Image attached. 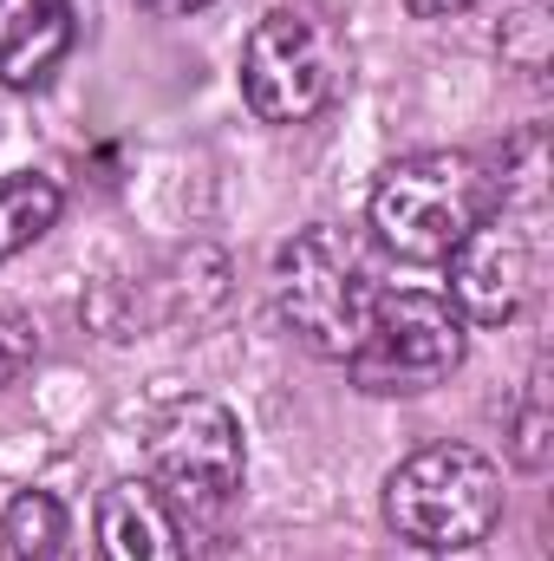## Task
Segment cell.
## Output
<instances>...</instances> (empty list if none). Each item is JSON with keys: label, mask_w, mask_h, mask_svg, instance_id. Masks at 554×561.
<instances>
[{"label": "cell", "mask_w": 554, "mask_h": 561, "mask_svg": "<svg viewBox=\"0 0 554 561\" xmlns=\"http://www.w3.org/2000/svg\"><path fill=\"white\" fill-rule=\"evenodd\" d=\"M489 209H503V190L470 150H417L372 183L366 222L399 262H450V249Z\"/></svg>", "instance_id": "obj_1"}, {"label": "cell", "mask_w": 554, "mask_h": 561, "mask_svg": "<svg viewBox=\"0 0 554 561\" xmlns=\"http://www.w3.org/2000/svg\"><path fill=\"white\" fill-rule=\"evenodd\" d=\"M275 313L307 353L346 366L379 313V280L366 249L333 222L300 229L275 255Z\"/></svg>", "instance_id": "obj_2"}, {"label": "cell", "mask_w": 554, "mask_h": 561, "mask_svg": "<svg viewBox=\"0 0 554 561\" xmlns=\"http://www.w3.org/2000/svg\"><path fill=\"white\" fill-rule=\"evenodd\" d=\"M385 523L424 556L476 549L503 523V470L470 444H424L385 477Z\"/></svg>", "instance_id": "obj_3"}, {"label": "cell", "mask_w": 554, "mask_h": 561, "mask_svg": "<svg viewBox=\"0 0 554 561\" xmlns=\"http://www.w3.org/2000/svg\"><path fill=\"white\" fill-rule=\"evenodd\" d=\"M346 85V39L307 7H275L242 46V99L262 125H307Z\"/></svg>", "instance_id": "obj_4"}, {"label": "cell", "mask_w": 554, "mask_h": 561, "mask_svg": "<svg viewBox=\"0 0 554 561\" xmlns=\"http://www.w3.org/2000/svg\"><path fill=\"white\" fill-rule=\"evenodd\" d=\"M143 450H150V483L170 510L216 516L242 496L249 444H242V419L222 399H170L150 419Z\"/></svg>", "instance_id": "obj_5"}, {"label": "cell", "mask_w": 554, "mask_h": 561, "mask_svg": "<svg viewBox=\"0 0 554 561\" xmlns=\"http://www.w3.org/2000/svg\"><path fill=\"white\" fill-rule=\"evenodd\" d=\"M463 346H470V333H463L457 307L443 294L405 287V294H379V313H372V327H366V340L346 366H353L359 392L392 399V392L443 386L463 366Z\"/></svg>", "instance_id": "obj_6"}, {"label": "cell", "mask_w": 554, "mask_h": 561, "mask_svg": "<svg viewBox=\"0 0 554 561\" xmlns=\"http://www.w3.org/2000/svg\"><path fill=\"white\" fill-rule=\"evenodd\" d=\"M535 280V242L516 216L489 209L457 249H450V307L463 327H503L522 313Z\"/></svg>", "instance_id": "obj_7"}, {"label": "cell", "mask_w": 554, "mask_h": 561, "mask_svg": "<svg viewBox=\"0 0 554 561\" xmlns=\"http://www.w3.org/2000/svg\"><path fill=\"white\" fill-rule=\"evenodd\" d=\"M79 39L72 0H0V85L39 92Z\"/></svg>", "instance_id": "obj_8"}, {"label": "cell", "mask_w": 554, "mask_h": 561, "mask_svg": "<svg viewBox=\"0 0 554 561\" xmlns=\"http://www.w3.org/2000/svg\"><path fill=\"white\" fill-rule=\"evenodd\" d=\"M99 561H189L176 510L150 477H125L99 496Z\"/></svg>", "instance_id": "obj_9"}, {"label": "cell", "mask_w": 554, "mask_h": 561, "mask_svg": "<svg viewBox=\"0 0 554 561\" xmlns=\"http://www.w3.org/2000/svg\"><path fill=\"white\" fill-rule=\"evenodd\" d=\"M66 209V190L39 170H13L0 176V262H13L20 249H33Z\"/></svg>", "instance_id": "obj_10"}, {"label": "cell", "mask_w": 554, "mask_h": 561, "mask_svg": "<svg viewBox=\"0 0 554 561\" xmlns=\"http://www.w3.org/2000/svg\"><path fill=\"white\" fill-rule=\"evenodd\" d=\"M66 556V503L53 490H20L0 516V561H59Z\"/></svg>", "instance_id": "obj_11"}, {"label": "cell", "mask_w": 554, "mask_h": 561, "mask_svg": "<svg viewBox=\"0 0 554 561\" xmlns=\"http://www.w3.org/2000/svg\"><path fill=\"white\" fill-rule=\"evenodd\" d=\"M549 444H554V412H549V373L535 366L522 399H516V419H509V457L522 470H549Z\"/></svg>", "instance_id": "obj_12"}, {"label": "cell", "mask_w": 554, "mask_h": 561, "mask_svg": "<svg viewBox=\"0 0 554 561\" xmlns=\"http://www.w3.org/2000/svg\"><path fill=\"white\" fill-rule=\"evenodd\" d=\"M33 353H39L33 320H26L20 307H7V300H0V386H13V379L33 366Z\"/></svg>", "instance_id": "obj_13"}, {"label": "cell", "mask_w": 554, "mask_h": 561, "mask_svg": "<svg viewBox=\"0 0 554 561\" xmlns=\"http://www.w3.org/2000/svg\"><path fill=\"white\" fill-rule=\"evenodd\" d=\"M483 0H412V13H424V20H457V13H476Z\"/></svg>", "instance_id": "obj_14"}, {"label": "cell", "mask_w": 554, "mask_h": 561, "mask_svg": "<svg viewBox=\"0 0 554 561\" xmlns=\"http://www.w3.org/2000/svg\"><path fill=\"white\" fill-rule=\"evenodd\" d=\"M138 7H150L157 20H189V13H203L209 0H138Z\"/></svg>", "instance_id": "obj_15"}, {"label": "cell", "mask_w": 554, "mask_h": 561, "mask_svg": "<svg viewBox=\"0 0 554 561\" xmlns=\"http://www.w3.org/2000/svg\"><path fill=\"white\" fill-rule=\"evenodd\" d=\"M385 561H430V556H424V549H417V556H385Z\"/></svg>", "instance_id": "obj_16"}]
</instances>
